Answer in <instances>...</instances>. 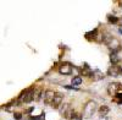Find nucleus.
<instances>
[{"label": "nucleus", "mask_w": 122, "mask_h": 120, "mask_svg": "<svg viewBox=\"0 0 122 120\" xmlns=\"http://www.w3.org/2000/svg\"><path fill=\"white\" fill-rule=\"evenodd\" d=\"M103 42L107 45V48L111 50V53H117L120 49H121V43H120V41H118L116 37L106 34L103 38Z\"/></svg>", "instance_id": "nucleus-1"}, {"label": "nucleus", "mask_w": 122, "mask_h": 120, "mask_svg": "<svg viewBox=\"0 0 122 120\" xmlns=\"http://www.w3.org/2000/svg\"><path fill=\"white\" fill-rule=\"evenodd\" d=\"M98 104L94 101H88L84 107H83V112H82V116L83 119H90L95 114V112H98Z\"/></svg>", "instance_id": "nucleus-2"}, {"label": "nucleus", "mask_w": 122, "mask_h": 120, "mask_svg": "<svg viewBox=\"0 0 122 120\" xmlns=\"http://www.w3.org/2000/svg\"><path fill=\"white\" fill-rule=\"evenodd\" d=\"M59 113H60L61 116H64L65 119L71 120V118L75 115L76 112H75L72 104H70V103H62V105L59 108Z\"/></svg>", "instance_id": "nucleus-3"}, {"label": "nucleus", "mask_w": 122, "mask_h": 120, "mask_svg": "<svg viewBox=\"0 0 122 120\" xmlns=\"http://www.w3.org/2000/svg\"><path fill=\"white\" fill-rule=\"evenodd\" d=\"M34 86L29 87L27 89H25V91L21 92V94H20L18 97V102L20 103H29V102H33V91H34Z\"/></svg>", "instance_id": "nucleus-4"}, {"label": "nucleus", "mask_w": 122, "mask_h": 120, "mask_svg": "<svg viewBox=\"0 0 122 120\" xmlns=\"http://www.w3.org/2000/svg\"><path fill=\"white\" fill-rule=\"evenodd\" d=\"M106 91L110 96H118L122 92V83L120 82H110L106 87Z\"/></svg>", "instance_id": "nucleus-5"}, {"label": "nucleus", "mask_w": 122, "mask_h": 120, "mask_svg": "<svg viewBox=\"0 0 122 120\" xmlns=\"http://www.w3.org/2000/svg\"><path fill=\"white\" fill-rule=\"evenodd\" d=\"M57 71L60 75H64V76H68L72 74L73 71V66L72 64H70V63H61L59 69H57Z\"/></svg>", "instance_id": "nucleus-6"}, {"label": "nucleus", "mask_w": 122, "mask_h": 120, "mask_svg": "<svg viewBox=\"0 0 122 120\" xmlns=\"http://www.w3.org/2000/svg\"><path fill=\"white\" fill-rule=\"evenodd\" d=\"M55 93H56V92L51 91V89H46V91H44V92H43V101H44V103L51 105L54 98H55Z\"/></svg>", "instance_id": "nucleus-7"}, {"label": "nucleus", "mask_w": 122, "mask_h": 120, "mask_svg": "<svg viewBox=\"0 0 122 120\" xmlns=\"http://www.w3.org/2000/svg\"><path fill=\"white\" fill-rule=\"evenodd\" d=\"M62 102H64V94L60 93V92H56L55 93V98H54V101L51 103V108L57 109L59 110V108L62 105Z\"/></svg>", "instance_id": "nucleus-8"}, {"label": "nucleus", "mask_w": 122, "mask_h": 120, "mask_svg": "<svg viewBox=\"0 0 122 120\" xmlns=\"http://www.w3.org/2000/svg\"><path fill=\"white\" fill-rule=\"evenodd\" d=\"M107 75L109 76H114V77L121 75V67L118 65H111L107 69Z\"/></svg>", "instance_id": "nucleus-9"}, {"label": "nucleus", "mask_w": 122, "mask_h": 120, "mask_svg": "<svg viewBox=\"0 0 122 120\" xmlns=\"http://www.w3.org/2000/svg\"><path fill=\"white\" fill-rule=\"evenodd\" d=\"M109 113H110V108L107 105H105V104L100 105L98 108V115H99V118H106V116H109Z\"/></svg>", "instance_id": "nucleus-10"}, {"label": "nucleus", "mask_w": 122, "mask_h": 120, "mask_svg": "<svg viewBox=\"0 0 122 120\" xmlns=\"http://www.w3.org/2000/svg\"><path fill=\"white\" fill-rule=\"evenodd\" d=\"M105 77V75L100 71V70H94L93 71V75H92V78H93V81H100V80H103Z\"/></svg>", "instance_id": "nucleus-11"}, {"label": "nucleus", "mask_w": 122, "mask_h": 120, "mask_svg": "<svg viewBox=\"0 0 122 120\" xmlns=\"http://www.w3.org/2000/svg\"><path fill=\"white\" fill-rule=\"evenodd\" d=\"M40 98H43L42 89L36 87V88H34V91H33V101H34V102H37V101H39Z\"/></svg>", "instance_id": "nucleus-12"}, {"label": "nucleus", "mask_w": 122, "mask_h": 120, "mask_svg": "<svg viewBox=\"0 0 122 120\" xmlns=\"http://www.w3.org/2000/svg\"><path fill=\"white\" fill-rule=\"evenodd\" d=\"M71 85L75 86V87H78L82 85V76H73L72 80H71Z\"/></svg>", "instance_id": "nucleus-13"}, {"label": "nucleus", "mask_w": 122, "mask_h": 120, "mask_svg": "<svg viewBox=\"0 0 122 120\" xmlns=\"http://www.w3.org/2000/svg\"><path fill=\"white\" fill-rule=\"evenodd\" d=\"M110 61L112 65H117L120 63V58H118L117 53H110Z\"/></svg>", "instance_id": "nucleus-14"}, {"label": "nucleus", "mask_w": 122, "mask_h": 120, "mask_svg": "<svg viewBox=\"0 0 122 120\" xmlns=\"http://www.w3.org/2000/svg\"><path fill=\"white\" fill-rule=\"evenodd\" d=\"M107 20H109V22H110V23H118V22H120V18H118V17H116V16H111V15L107 16Z\"/></svg>", "instance_id": "nucleus-15"}, {"label": "nucleus", "mask_w": 122, "mask_h": 120, "mask_svg": "<svg viewBox=\"0 0 122 120\" xmlns=\"http://www.w3.org/2000/svg\"><path fill=\"white\" fill-rule=\"evenodd\" d=\"M83 119V116H82V114H79V113H75V115L71 118V120H82Z\"/></svg>", "instance_id": "nucleus-16"}, {"label": "nucleus", "mask_w": 122, "mask_h": 120, "mask_svg": "<svg viewBox=\"0 0 122 120\" xmlns=\"http://www.w3.org/2000/svg\"><path fill=\"white\" fill-rule=\"evenodd\" d=\"M14 118L16 120H21L22 119V114L21 113H14Z\"/></svg>", "instance_id": "nucleus-17"}, {"label": "nucleus", "mask_w": 122, "mask_h": 120, "mask_svg": "<svg viewBox=\"0 0 122 120\" xmlns=\"http://www.w3.org/2000/svg\"><path fill=\"white\" fill-rule=\"evenodd\" d=\"M100 120H112V119L109 118V116H106V118H100Z\"/></svg>", "instance_id": "nucleus-18"}, {"label": "nucleus", "mask_w": 122, "mask_h": 120, "mask_svg": "<svg viewBox=\"0 0 122 120\" xmlns=\"http://www.w3.org/2000/svg\"><path fill=\"white\" fill-rule=\"evenodd\" d=\"M118 31H120V33L122 34V28H120V29H118Z\"/></svg>", "instance_id": "nucleus-19"}, {"label": "nucleus", "mask_w": 122, "mask_h": 120, "mask_svg": "<svg viewBox=\"0 0 122 120\" xmlns=\"http://www.w3.org/2000/svg\"><path fill=\"white\" fill-rule=\"evenodd\" d=\"M121 75H122V67H121Z\"/></svg>", "instance_id": "nucleus-20"}]
</instances>
